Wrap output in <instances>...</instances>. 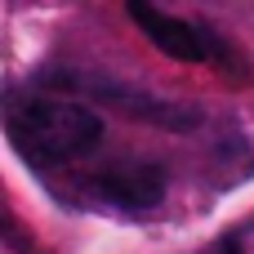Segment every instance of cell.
<instances>
[{
  "label": "cell",
  "instance_id": "7a4b0ae2",
  "mask_svg": "<svg viewBox=\"0 0 254 254\" xmlns=\"http://www.w3.org/2000/svg\"><path fill=\"white\" fill-rule=\"evenodd\" d=\"M85 192L98 205H112V210H125V214H143V210L161 205V196H165V170L156 161H121V165L85 179Z\"/></svg>",
  "mask_w": 254,
  "mask_h": 254
},
{
  "label": "cell",
  "instance_id": "6da1fadb",
  "mask_svg": "<svg viewBox=\"0 0 254 254\" xmlns=\"http://www.w3.org/2000/svg\"><path fill=\"white\" fill-rule=\"evenodd\" d=\"M9 134L31 161H71L103 143V121L71 98H18L9 107Z\"/></svg>",
  "mask_w": 254,
  "mask_h": 254
},
{
  "label": "cell",
  "instance_id": "277c9868",
  "mask_svg": "<svg viewBox=\"0 0 254 254\" xmlns=\"http://www.w3.org/2000/svg\"><path fill=\"white\" fill-rule=\"evenodd\" d=\"M98 98H112L116 107H125L129 116H143L161 129H192L201 121L196 107H179V103H165V98H152V94H138V89H121V85H94Z\"/></svg>",
  "mask_w": 254,
  "mask_h": 254
},
{
  "label": "cell",
  "instance_id": "3957f363",
  "mask_svg": "<svg viewBox=\"0 0 254 254\" xmlns=\"http://www.w3.org/2000/svg\"><path fill=\"white\" fill-rule=\"evenodd\" d=\"M125 4H129V18L143 27V36H147L161 54H170V58H179V63H201V58L210 54V49H205V36H201L192 22L161 13L152 0H125Z\"/></svg>",
  "mask_w": 254,
  "mask_h": 254
}]
</instances>
